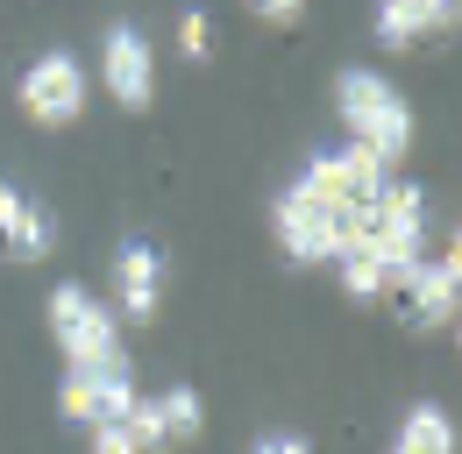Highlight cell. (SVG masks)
I'll use <instances>...</instances> for the list:
<instances>
[{"label": "cell", "instance_id": "1", "mask_svg": "<svg viewBox=\"0 0 462 454\" xmlns=\"http://www.w3.org/2000/svg\"><path fill=\"white\" fill-rule=\"evenodd\" d=\"M335 114H342L348 142H363V150L384 157V164H399L405 150H412V107H405V93L384 71L348 64L342 78H335Z\"/></svg>", "mask_w": 462, "mask_h": 454}, {"label": "cell", "instance_id": "2", "mask_svg": "<svg viewBox=\"0 0 462 454\" xmlns=\"http://www.w3.org/2000/svg\"><path fill=\"white\" fill-rule=\"evenodd\" d=\"M363 241H370V256L384 263V291H392V284L427 256V192H420L412 177H392V185L377 192V206H370Z\"/></svg>", "mask_w": 462, "mask_h": 454}, {"label": "cell", "instance_id": "3", "mask_svg": "<svg viewBox=\"0 0 462 454\" xmlns=\"http://www.w3.org/2000/svg\"><path fill=\"white\" fill-rule=\"evenodd\" d=\"M271 234H278V249H285L291 263H335L363 227L342 221L328 199H313V192L291 177L285 192H278V206H271Z\"/></svg>", "mask_w": 462, "mask_h": 454}, {"label": "cell", "instance_id": "4", "mask_svg": "<svg viewBox=\"0 0 462 454\" xmlns=\"http://www.w3.org/2000/svg\"><path fill=\"white\" fill-rule=\"evenodd\" d=\"M384 298H392V313H399L412 334H448V327H456V305H462V256H456V241H448L441 256H420Z\"/></svg>", "mask_w": 462, "mask_h": 454}, {"label": "cell", "instance_id": "5", "mask_svg": "<svg viewBox=\"0 0 462 454\" xmlns=\"http://www.w3.org/2000/svg\"><path fill=\"white\" fill-rule=\"evenodd\" d=\"M86 93H93V78H86V64L71 50L29 57L22 78H14V100H22V114H29L36 128H71V121L86 114Z\"/></svg>", "mask_w": 462, "mask_h": 454}, {"label": "cell", "instance_id": "6", "mask_svg": "<svg viewBox=\"0 0 462 454\" xmlns=\"http://www.w3.org/2000/svg\"><path fill=\"white\" fill-rule=\"evenodd\" d=\"M51 334H58L64 362H115V355H128L115 305L93 298L86 284H58V291H51Z\"/></svg>", "mask_w": 462, "mask_h": 454}, {"label": "cell", "instance_id": "7", "mask_svg": "<svg viewBox=\"0 0 462 454\" xmlns=\"http://www.w3.org/2000/svg\"><path fill=\"white\" fill-rule=\"evenodd\" d=\"M135 404V362L115 355V362H64L58 384V412L71 426H107V419H128Z\"/></svg>", "mask_w": 462, "mask_h": 454}, {"label": "cell", "instance_id": "8", "mask_svg": "<svg viewBox=\"0 0 462 454\" xmlns=\"http://www.w3.org/2000/svg\"><path fill=\"white\" fill-rule=\"evenodd\" d=\"M100 86H107V100L128 107V114L157 107V43H150L135 22H107V29H100Z\"/></svg>", "mask_w": 462, "mask_h": 454}, {"label": "cell", "instance_id": "9", "mask_svg": "<svg viewBox=\"0 0 462 454\" xmlns=\"http://www.w3.org/2000/svg\"><path fill=\"white\" fill-rule=\"evenodd\" d=\"M164 313V249L150 234H128L115 249V320L150 327Z\"/></svg>", "mask_w": 462, "mask_h": 454}, {"label": "cell", "instance_id": "10", "mask_svg": "<svg viewBox=\"0 0 462 454\" xmlns=\"http://www.w3.org/2000/svg\"><path fill=\"white\" fill-rule=\"evenodd\" d=\"M51 249H58V213L0 177V256L7 263H43Z\"/></svg>", "mask_w": 462, "mask_h": 454}, {"label": "cell", "instance_id": "11", "mask_svg": "<svg viewBox=\"0 0 462 454\" xmlns=\"http://www.w3.org/2000/svg\"><path fill=\"white\" fill-rule=\"evenodd\" d=\"M434 29H456V0H377V43L384 50H412Z\"/></svg>", "mask_w": 462, "mask_h": 454}, {"label": "cell", "instance_id": "12", "mask_svg": "<svg viewBox=\"0 0 462 454\" xmlns=\"http://www.w3.org/2000/svg\"><path fill=\"white\" fill-rule=\"evenodd\" d=\"M384 454H462L448 404H434V397L405 404V412H399V426H392V448H384Z\"/></svg>", "mask_w": 462, "mask_h": 454}, {"label": "cell", "instance_id": "13", "mask_svg": "<svg viewBox=\"0 0 462 454\" xmlns=\"http://www.w3.org/2000/svg\"><path fill=\"white\" fill-rule=\"evenodd\" d=\"M157 412H164V440H171V448H192L199 426H207V404H199L192 384H164V391H157Z\"/></svg>", "mask_w": 462, "mask_h": 454}, {"label": "cell", "instance_id": "14", "mask_svg": "<svg viewBox=\"0 0 462 454\" xmlns=\"http://www.w3.org/2000/svg\"><path fill=\"white\" fill-rule=\"evenodd\" d=\"M335 270H342V291L356 298V305H377V298H384V263L370 256V241H363V234L335 256Z\"/></svg>", "mask_w": 462, "mask_h": 454}, {"label": "cell", "instance_id": "15", "mask_svg": "<svg viewBox=\"0 0 462 454\" xmlns=\"http://www.w3.org/2000/svg\"><path fill=\"white\" fill-rule=\"evenodd\" d=\"M178 50L192 57V64L214 57V22H207V7H185V14H178Z\"/></svg>", "mask_w": 462, "mask_h": 454}, {"label": "cell", "instance_id": "16", "mask_svg": "<svg viewBox=\"0 0 462 454\" xmlns=\"http://www.w3.org/2000/svg\"><path fill=\"white\" fill-rule=\"evenodd\" d=\"M242 7H249L256 22H271V29H291V22L306 14V0H242Z\"/></svg>", "mask_w": 462, "mask_h": 454}, {"label": "cell", "instance_id": "17", "mask_svg": "<svg viewBox=\"0 0 462 454\" xmlns=\"http://www.w3.org/2000/svg\"><path fill=\"white\" fill-rule=\"evenodd\" d=\"M249 454H313V440H306V433H291V426H278V433H256Z\"/></svg>", "mask_w": 462, "mask_h": 454}]
</instances>
